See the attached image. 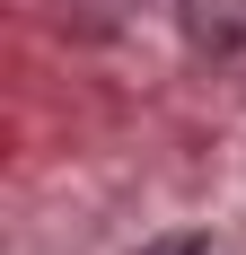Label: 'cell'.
<instances>
[{
	"mask_svg": "<svg viewBox=\"0 0 246 255\" xmlns=\"http://www.w3.org/2000/svg\"><path fill=\"white\" fill-rule=\"evenodd\" d=\"M176 35L211 79H246V0H176Z\"/></svg>",
	"mask_w": 246,
	"mask_h": 255,
	"instance_id": "6da1fadb",
	"label": "cell"
},
{
	"mask_svg": "<svg viewBox=\"0 0 246 255\" xmlns=\"http://www.w3.org/2000/svg\"><path fill=\"white\" fill-rule=\"evenodd\" d=\"M149 255H202V238H167V247H149Z\"/></svg>",
	"mask_w": 246,
	"mask_h": 255,
	"instance_id": "7a4b0ae2",
	"label": "cell"
}]
</instances>
